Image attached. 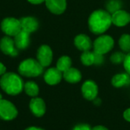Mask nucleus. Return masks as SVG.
Masks as SVG:
<instances>
[{"label": "nucleus", "mask_w": 130, "mask_h": 130, "mask_svg": "<svg viewBox=\"0 0 130 130\" xmlns=\"http://www.w3.org/2000/svg\"><path fill=\"white\" fill-rule=\"evenodd\" d=\"M88 27L91 32L99 35L106 32L112 24L111 14L103 9L94 11L88 18Z\"/></svg>", "instance_id": "1"}, {"label": "nucleus", "mask_w": 130, "mask_h": 130, "mask_svg": "<svg viewBox=\"0 0 130 130\" xmlns=\"http://www.w3.org/2000/svg\"><path fill=\"white\" fill-rule=\"evenodd\" d=\"M23 79L14 72H5L0 78V87L4 92L11 96H16L24 90Z\"/></svg>", "instance_id": "2"}, {"label": "nucleus", "mask_w": 130, "mask_h": 130, "mask_svg": "<svg viewBox=\"0 0 130 130\" xmlns=\"http://www.w3.org/2000/svg\"><path fill=\"white\" fill-rule=\"evenodd\" d=\"M43 72V67L37 60L34 59H27L22 61L18 66L19 74L27 78L37 77L40 75Z\"/></svg>", "instance_id": "3"}, {"label": "nucleus", "mask_w": 130, "mask_h": 130, "mask_svg": "<svg viewBox=\"0 0 130 130\" xmlns=\"http://www.w3.org/2000/svg\"><path fill=\"white\" fill-rule=\"evenodd\" d=\"M18 115V110L15 105L5 99H0V119L4 121L14 120Z\"/></svg>", "instance_id": "4"}, {"label": "nucleus", "mask_w": 130, "mask_h": 130, "mask_svg": "<svg viewBox=\"0 0 130 130\" xmlns=\"http://www.w3.org/2000/svg\"><path fill=\"white\" fill-rule=\"evenodd\" d=\"M114 46V40L109 35H101L94 42V52L104 55L110 52Z\"/></svg>", "instance_id": "5"}, {"label": "nucleus", "mask_w": 130, "mask_h": 130, "mask_svg": "<svg viewBox=\"0 0 130 130\" xmlns=\"http://www.w3.org/2000/svg\"><path fill=\"white\" fill-rule=\"evenodd\" d=\"M2 30L9 37H14L21 30L20 21L14 18H6L1 23Z\"/></svg>", "instance_id": "6"}, {"label": "nucleus", "mask_w": 130, "mask_h": 130, "mask_svg": "<svg viewBox=\"0 0 130 130\" xmlns=\"http://www.w3.org/2000/svg\"><path fill=\"white\" fill-rule=\"evenodd\" d=\"M83 97L88 101H94L98 94V87L92 80L85 81L82 86Z\"/></svg>", "instance_id": "7"}, {"label": "nucleus", "mask_w": 130, "mask_h": 130, "mask_svg": "<svg viewBox=\"0 0 130 130\" xmlns=\"http://www.w3.org/2000/svg\"><path fill=\"white\" fill-rule=\"evenodd\" d=\"M37 61L43 67L49 66L53 61V51L47 45L41 46L37 53Z\"/></svg>", "instance_id": "8"}, {"label": "nucleus", "mask_w": 130, "mask_h": 130, "mask_svg": "<svg viewBox=\"0 0 130 130\" xmlns=\"http://www.w3.org/2000/svg\"><path fill=\"white\" fill-rule=\"evenodd\" d=\"M29 109L36 117H42L46 110L45 101L40 98H33L29 104Z\"/></svg>", "instance_id": "9"}, {"label": "nucleus", "mask_w": 130, "mask_h": 130, "mask_svg": "<svg viewBox=\"0 0 130 130\" xmlns=\"http://www.w3.org/2000/svg\"><path fill=\"white\" fill-rule=\"evenodd\" d=\"M63 78L62 72L59 71L56 67L50 68L46 71L43 75L45 82L49 85H58Z\"/></svg>", "instance_id": "10"}, {"label": "nucleus", "mask_w": 130, "mask_h": 130, "mask_svg": "<svg viewBox=\"0 0 130 130\" xmlns=\"http://www.w3.org/2000/svg\"><path fill=\"white\" fill-rule=\"evenodd\" d=\"M0 49L4 54L10 56H16L18 53L15 47L14 40H12L9 36L2 38L0 41Z\"/></svg>", "instance_id": "11"}, {"label": "nucleus", "mask_w": 130, "mask_h": 130, "mask_svg": "<svg viewBox=\"0 0 130 130\" xmlns=\"http://www.w3.org/2000/svg\"><path fill=\"white\" fill-rule=\"evenodd\" d=\"M112 24L117 27L126 26L130 22V14L125 10H118L111 14Z\"/></svg>", "instance_id": "12"}, {"label": "nucleus", "mask_w": 130, "mask_h": 130, "mask_svg": "<svg viewBox=\"0 0 130 130\" xmlns=\"http://www.w3.org/2000/svg\"><path fill=\"white\" fill-rule=\"evenodd\" d=\"M74 44L78 50L83 52L90 50L93 46V43L91 38L88 35L84 34H78L75 37Z\"/></svg>", "instance_id": "13"}, {"label": "nucleus", "mask_w": 130, "mask_h": 130, "mask_svg": "<svg viewBox=\"0 0 130 130\" xmlns=\"http://www.w3.org/2000/svg\"><path fill=\"white\" fill-rule=\"evenodd\" d=\"M46 6L50 12L55 14H61L66 9V0H45Z\"/></svg>", "instance_id": "14"}, {"label": "nucleus", "mask_w": 130, "mask_h": 130, "mask_svg": "<svg viewBox=\"0 0 130 130\" xmlns=\"http://www.w3.org/2000/svg\"><path fill=\"white\" fill-rule=\"evenodd\" d=\"M21 30L30 34L37 30L39 24L36 18L33 17H24L21 18L20 20Z\"/></svg>", "instance_id": "15"}, {"label": "nucleus", "mask_w": 130, "mask_h": 130, "mask_svg": "<svg viewBox=\"0 0 130 130\" xmlns=\"http://www.w3.org/2000/svg\"><path fill=\"white\" fill-rule=\"evenodd\" d=\"M14 42L17 49H26L30 43V34L21 30L18 34L14 36Z\"/></svg>", "instance_id": "16"}, {"label": "nucleus", "mask_w": 130, "mask_h": 130, "mask_svg": "<svg viewBox=\"0 0 130 130\" xmlns=\"http://www.w3.org/2000/svg\"><path fill=\"white\" fill-rule=\"evenodd\" d=\"M63 78L70 84H76L78 83L82 78L81 72L73 67L69 68L68 70L62 73Z\"/></svg>", "instance_id": "17"}, {"label": "nucleus", "mask_w": 130, "mask_h": 130, "mask_svg": "<svg viewBox=\"0 0 130 130\" xmlns=\"http://www.w3.org/2000/svg\"><path fill=\"white\" fill-rule=\"evenodd\" d=\"M113 86L115 88H122L130 83V75L128 73H120L115 75L111 80Z\"/></svg>", "instance_id": "18"}, {"label": "nucleus", "mask_w": 130, "mask_h": 130, "mask_svg": "<svg viewBox=\"0 0 130 130\" xmlns=\"http://www.w3.org/2000/svg\"><path fill=\"white\" fill-rule=\"evenodd\" d=\"M24 90L26 93V94L31 98H36L40 91L39 86L37 84L33 81H29L24 83Z\"/></svg>", "instance_id": "19"}, {"label": "nucleus", "mask_w": 130, "mask_h": 130, "mask_svg": "<svg viewBox=\"0 0 130 130\" xmlns=\"http://www.w3.org/2000/svg\"><path fill=\"white\" fill-rule=\"evenodd\" d=\"M71 67H72V59L69 56H62L58 59L56 63V68L62 73Z\"/></svg>", "instance_id": "20"}, {"label": "nucleus", "mask_w": 130, "mask_h": 130, "mask_svg": "<svg viewBox=\"0 0 130 130\" xmlns=\"http://www.w3.org/2000/svg\"><path fill=\"white\" fill-rule=\"evenodd\" d=\"M81 62L86 66H90L95 64V53L94 52L85 51L81 56Z\"/></svg>", "instance_id": "21"}, {"label": "nucleus", "mask_w": 130, "mask_h": 130, "mask_svg": "<svg viewBox=\"0 0 130 130\" xmlns=\"http://www.w3.org/2000/svg\"><path fill=\"white\" fill-rule=\"evenodd\" d=\"M119 46L120 49L126 53L130 52V35L128 34H123L119 40Z\"/></svg>", "instance_id": "22"}, {"label": "nucleus", "mask_w": 130, "mask_h": 130, "mask_svg": "<svg viewBox=\"0 0 130 130\" xmlns=\"http://www.w3.org/2000/svg\"><path fill=\"white\" fill-rule=\"evenodd\" d=\"M107 9L110 13H113L118 10L120 9L121 7V4L120 2V1L118 0H110L108 3H107Z\"/></svg>", "instance_id": "23"}, {"label": "nucleus", "mask_w": 130, "mask_h": 130, "mask_svg": "<svg viewBox=\"0 0 130 130\" xmlns=\"http://www.w3.org/2000/svg\"><path fill=\"white\" fill-rule=\"evenodd\" d=\"M125 57H126V55L123 54V53H121V52H117V53H114L110 56V61L113 63L120 64L121 62H123Z\"/></svg>", "instance_id": "24"}, {"label": "nucleus", "mask_w": 130, "mask_h": 130, "mask_svg": "<svg viewBox=\"0 0 130 130\" xmlns=\"http://www.w3.org/2000/svg\"><path fill=\"white\" fill-rule=\"evenodd\" d=\"M123 63L126 73H128L130 75V52L128 53L127 55H126V57Z\"/></svg>", "instance_id": "25"}, {"label": "nucleus", "mask_w": 130, "mask_h": 130, "mask_svg": "<svg viewBox=\"0 0 130 130\" xmlns=\"http://www.w3.org/2000/svg\"><path fill=\"white\" fill-rule=\"evenodd\" d=\"M72 130H91V127L88 124H78L75 126Z\"/></svg>", "instance_id": "26"}, {"label": "nucleus", "mask_w": 130, "mask_h": 130, "mask_svg": "<svg viewBox=\"0 0 130 130\" xmlns=\"http://www.w3.org/2000/svg\"><path fill=\"white\" fill-rule=\"evenodd\" d=\"M95 53V64H101L104 61V58H103V55L101 54H98L96 53Z\"/></svg>", "instance_id": "27"}, {"label": "nucleus", "mask_w": 130, "mask_h": 130, "mask_svg": "<svg viewBox=\"0 0 130 130\" xmlns=\"http://www.w3.org/2000/svg\"><path fill=\"white\" fill-rule=\"evenodd\" d=\"M123 118L125 119V120H126L127 122L130 123V108L126 109L124 113H123Z\"/></svg>", "instance_id": "28"}, {"label": "nucleus", "mask_w": 130, "mask_h": 130, "mask_svg": "<svg viewBox=\"0 0 130 130\" xmlns=\"http://www.w3.org/2000/svg\"><path fill=\"white\" fill-rule=\"evenodd\" d=\"M91 130H109L106 126H101V125H98L93 128H91Z\"/></svg>", "instance_id": "29"}, {"label": "nucleus", "mask_w": 130, "mask_h": 130, "mask_svg": "<svg viewBox=\"0 0 130 130\" xmlns=\"http://www.w3.org/2000/svg\"><path fill=\"white\" fill-rule=\"evenodd\" d=\"M5 72H6V67L2 62H0V76L4 75Z\"/></svg>", "instance_id": "30"}, {"label": "nucleus", "mask_w": 130, "mask_h": 130, "mask_svg": "<svg viewBox=\"0 0 130 130\" xmlns=\"http://www.w3.org/2000/svg\"><path fill=\"white\" fill-rule=\"evenodd\" d=\"M29 2L34 4V5H38V4H41L43 2H45V0H27Z\"/></svg>", "instance_id": "31"}, {"label": "nucleus", "mask_w": 130, "mask_h": 130, "mask_svg": "<svg viewBox=\"0 0 130 130\" xmlns=\"http://www.w3.org/2000/svg\"><path fill=\"white\" fill-rule=\"evenodd\" d=\"M24 130H45L42 128H40V127H37V126H30V127H27V129H25Z\"/></svg>", "instance_id": "32"}]
</instances>
